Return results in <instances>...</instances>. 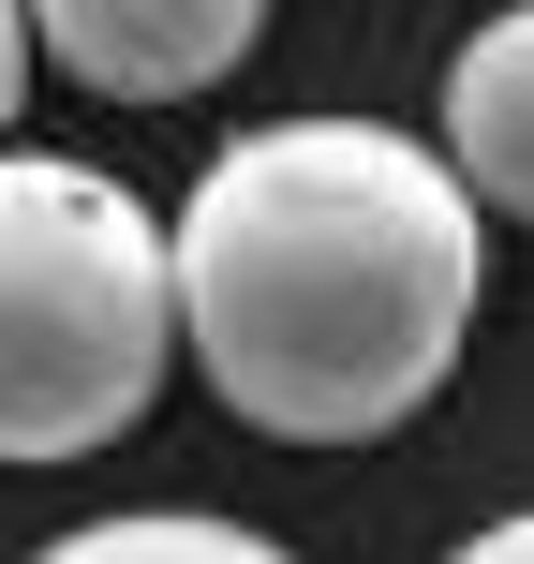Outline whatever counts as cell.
Wrapping results in <instances>:
<instances>
[{"label":"cell","mask_w":534,"mask_h":564,"mask_svg":"<svg viewBox=\"0 0 534 564\" xmlns=\"http://www.w3.org/2000/svg\"><path fill=\"white\" fill-rule=\"evenodd\" d=\"M178 341L268 446H386L490 297V208L386 119H268L178 194Z\"/></svg>","instance_id":"cell-1"},{"label":"cell","mask_w":534,"mask_h":564,"mask_svg":"<svg viewBox=\"0 0 534 564\" xmlns=\"http://www.w3.org/2000/svg\"><path fill=\"white\" fill-rule=\"evenodd\" d=\"M178 371V238L134 178L0 134V460H105Z\"/></svg>","instance_id":"cell-2"},{"label":"cell","mask_w":534,"mask_h":564,"mask_svg":"<svg viewBox=\"0 0 534 564\" xmlns=\"http://www.w3.org/2000/svg\"><path fill=\"white\" fill-rule=\"evenodd\" d=\"M30 30L105 105H194L268 45V0H30Z\"/></svg>","instance_id":"cell-3"},{"label":"cell","mask_w":534,"mask_h":564,"mask_svg":"<svg viewBox=\"0 0 534 564\" xmlns=\"http://www.w3.org/2000/svg\"><path fill=\"white\" fill-rule=\"evenodd\" d=\"M446 164L476 178L490 224H534V0H505L446 59Z\"/></svg>","instance_id":"cell-4"},{"label":"cell","mask_w":534,"mask_h":564,"mask_svg":"<svg viewBox=\"0 0 534 564\" xmlns=\"http://www.w3.org/2000/svg\"><path fill=\"white\" fill-rule=\"evenodd\" d=\"M30 564H297V550L238 535V520H208V506H134V520H75V535H45Z\"/></svg>","instance_id":"cell-5"},{"label":"cell","mask_w":534,"mask_h":564,"mask_svg":"<svg viewBox=\"0 0 534 564\" xmlns=\"http://www.w3.org/2000/svg\"><path fill=\"white\" fill-rule=\"evenodd\" d=\"M30 75H45V30H30V0H0V134H15Z\"/></svg>","instance_id":"cell-6"},{"label":"cell","mask_w":534,"mask_h":564,"mask_svg":"<svg viewBox=\"0 0 534 564\" xmlns=\"http://www.w3.org/2000/svg\"><path fill=\"white\" fill-rule=\"evenodd\" d=\"M446 564H534V506H520V520H490V535H476V550H446Z\"/></svg>","instance_id":"cell-7"}]
</instances>
